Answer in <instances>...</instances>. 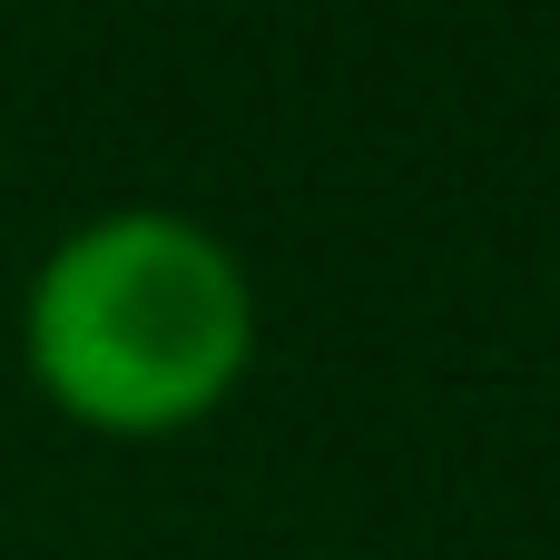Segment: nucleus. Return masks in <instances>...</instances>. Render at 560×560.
<instances>
[{
    "instance_id": "f257e3e1",
    "label": "nucleus",
    "mask_w": 560,
    "mask_h": 560,
    "mask_svg": "<svg viewBox=\"0 0 560 560\" xmlns=\"http://www.w3.org/2000/svg\"><path fill=\"white\" fill-rule=\"evenodd\" d=\"M20 364L89 433H187L256 364V276L187 207H98L30 266Z\"/></svg>"
}]
</instances>
